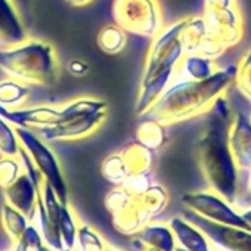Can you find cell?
<instances>
[{"label": "cell", "mask_w": 251, "mask_h": 251, "mask_svg": "<svg viewBox=\"0 0 251 251\" xmlns=\"http://www.w3.org/2000/svg\"><path fill=\"white\" fill-rule=\"evenodd\" d=\"M207 114L204 129L195 142L198 166L208 188L236 205L239 202L241 172L229 148L232 115L225 95L216 100Z\"/></svg>", "instance_id": "obj_1"}, {"label": "cell", "mask_w": 251, "mask_h": 251, "mask_svg": "<svg viewBox=\"0 0 251 251\" xmlns=\"http://www.w3.org/2000/svg\"><path fill=\"white\" fill-rule=\"evenodd\" d=\"M236 65L222 68L205 80L179 78L172 81L167 90L144 115L166 126L191 120L211 109L216 100L226 93L235 80Z\"/></svg>", "instance_id": "obj_2"}, {"label": "cell", "mask_w": 251, "mask_h": 251, "mask_svg": "<svg viewBox=\"0 0 251 251\" xmlns=\"http://www.w3.org/2000/svg\"><path fill=\"white\" fill-rule=\"evenodd\" d=\"M0 70L27 86L50 87L59 74L53 46L45 40L25 39L12 46H0Z\"/></svg>", "instance_id": "obj_3"}, {"label": "cell", "mask_w": 251, "mask_h": 251, "mask_svg": "<svg viewBox=\"0 0 251 251\" xmlns=\"http://www.w3.org/2000/svg\"><path fill=\"white\" fill-rule=\"evenodd\" d=\"M112 17L124 31L152 39L164 27L158 0H114Z\"/></svg>", "instance_id": "obj_4"}, {"label": "cell", "mask_w": 251, "mask_h": 251, "mask_svg": "<svg viewBox=\"0 0 251 251\" xmlns=\"http://www.w3.org/2000/svg\"><path fill=\"white\" fill-rule=\"evenodd\" d=\"M21 147L28 152L31 157L36 169L40 172L42 177L53 188L61 202H68V185L65 182V176L61 167V163L56 157V154L52 151V148L48 145L46 141H43L39 133H36L33 129L25 127H15Z\"/></svg>", "instance_id": "obj_5"}, {"label": "cell", "mask_w": 251, "mask_h": 251, "mask_svg": "<svg viewBox=\"0 0 251 251\" xmlns=\"http://www.w3.org/2000/svg\"><path fill=\"white\" fill-rule=\"evenodd\" d=\"M186 24V18H182L176 23L164 25L150 45L142 78H148L161 70L176 68L182 58L185 56V48L180 40V33Z\"/></svg>", "instance_id": "obj_6"}, {"label": "cell", "mask_w": 251, "mask_h": 251, "mask_svg": "<svg viewBox=\"0 0 251 251\" xmlns=\"http://www.w3.org/2000/svg\"><path fill=\"white\" fill-rule=\"evenodd\" d=\"M182 204L192 213L210 222L251 230V226L242 217L241 211L211 189L188 192L182 195Z\"/></svg>", "instance_id": "obj_7"}, {"label": "cell", "mask_w": 251, "mask_h": 251, "mask_svg": "<svg viewBox=\"0 0 251 251\" xmlns=\"http://www.w3.org/2000/svg\"><path fill=\"white\" fill-rule=\"evenodd\" d=\"M108 111L75 115L67 120H61L48 127L37 130L39 136L46 142H73L84 139L93 135L106 118Z\"/></svg>", "instance_id": "obj_8"}, {"label": "cell", "mask_w": 251, "mask_h": 251, "mask_svg": "<svg viewBox=\"0 0 251 251\" xmlns=\"http://www.w3.org/2000/svg\"><path fill=\"white\" fill-rule=\"evenodd\" d=\"M183 217L200 227L214 247L225 251H251V230L210 222L188 208L183 211Z\"/></svg>", "instance_id": "obj_9"}, {"label": "cell", "mask_w": 251, "mask_h": 251, "mask_svg": "<svg viewBox=\"0 0 251 251\" xmlns=\"http://www.w3.org/2000/svg\"><path fill=\"white\" fill-rule=\"evenodd\" d=\"M204 20L208 33L226 49L236 46L244 36V23L239 6L223 9H204Z\"/></svg>", "instance_id": "obj_10"}, {"label": "cell", "mask_w": 251, "mask_h": 251, "mask_svg": "<svg viewBox=\"0 0 251 251\" xmlns=\"http://www.w3.org/2000/svg\"><path fill=\"white\" fill-rule=\"evenodd\" d=\"M229 148L241 172V177L251 170V117L238 112L232 117L229 127Z\"/></svg>", "instance_id": "obj_11"}, {"label": "cell", "mask_w": 251, "mask_h": 251, "mask_svg": "<svg viewBox=\"0 0 251 251\" xmlns=\"http://www.w3.org/2000/svg\"><path fill=\"white\" fill-rule=\"evenodd\" d=\"M114 229L127 236H135L141 232L147 225H150L154 219L142 204L139 197H130V200L126 202L120 210L111 214Z\"/></svg>", "instance_id": "obj_12"}, {"label": "cell", "mask_w": 251, "mask_h": 251, "mask_svg": "<svg viewBox=\"0 0 251 251\" xmlns=\"http://www.w3.org/2000/svg\"><path fill=\"white\" fill-rule=\"evenodd\" d=\"M15 127H25L39 130L61 121V108L53 105H37L30 108L8 109L3 115Z\"/></svg>", "instance_id": "obj_13"}, {"label": "cell", "mask_w": 251, "mask_h": 251, "mask_svg": "<svg viewBox=\"0 0 251 251\" xmlns=\"http://www.w3.org/2000/svg\"><path fill=\"white\" fill-rule=\"evenodd\" d=\"M39 191H40V185H37L25 172H23L21 176L12 185L3 189L5 202L11 204L12 207H15L30 219L37 204Z\"/></svg>", "instance_id": "obj_14"}, {"label": "cell", "mask_w": 251, "mask_h": 251, "mask_svg": "<svg viewBox=\"0 0 251 251\" xmlns=\"http://www.w3.org/2000/svg\"><path fill=\"white\" fill-rule=\"evenodd\" d=\"M175 74H176V68H166L148 78H141L139 93L135 103V111L138 115L142 117L151 109V106L167 90Z\"/></svg>", "instance_id": "obj_15"}, {"label": "cell", "mask_w": 251, "mask_h": 251, "mask_svg": "<svg viewBox=\"0 0 251 251\" xmlns=\"http://www.w3.org/2000/svg\"><path fill=\"white\" fill-rule=\"evenodd\" d=\"M27 39V31L12 0H0V46H12Z\"/></svg>", "instance_id": "obj_16"}, {"label": "cell", "mask_w": 251, "mask_h": 251, "mask_svg": "<svg viewBox=\"0 0 251 251\" xmlns=\"http://www.w3.org/2000/svg\"><path fill=\"white\" fill-rule=\"evenodd\" d=\"M169 226L172 227L176 242L179 247L189 251H210L214 245L211 241L202 233L200 227L191 223L188 219L176 216L170 219Z\"/></svg>", "instance_id": "obj_17"}, {"label": "cell", "mask_w": 251, "mask_h": 251, "mask_svg": "<svg viewBox=\"0 0 251 251\" xmlns=\"http://www.w3.org/2000/svg\"><path fill=\"white\" fill-rule=\"evenodd\" d=\"M136 245L155 247L163 251H175L177 247L175 233L169 223H150L133 236Z\"/></svg>", "instance_id": "obj_18"}, {"label": "cell", "mask_w": 251, "mask_h": 251, "mask_svg": "<svg viewBox=\"0 0 251 251\" xmlns=\"http://www.w3.org/2000/svg\"><path fill=\"white\" fill-rule=\"evenodd\" d=\"M120 154L126 163V167L129 170V176L151 173L155 163V152L147 148L145 145L139 144L138 141L126 145L120 151Z\"/></svg>", "instance_id": "obj_19"}, {"label": "cell", "mask_w": 251, "mask_h": 251, "mask_svg": "<svg viewBox=\"0 0 251 251\" xmlns=\"http://www.w3.org/2000/svg\"><path fill=\"white\" fill-rule=\"evenodd\" d=\"M217 71L216 62L211 58H207L201 53H185L182 61L177 65L176 73L180 74V78L186 80H205Z\"/></svg>", "instance_id": "obj_20"}, {"label": "cell", "mask_w": 251, "mask_h": 251, "mask_svg": "<svg viewBox=\"0 0 251 251\" xmlns=\"http://www.w3.org/2000/svg\"><path fill=\"white\" fill-rule=\"evenodd\" d=\"M135 141L145 145L147 148H150L154 152L160 151L169 142L167 126L154 118L145 117V120H142L139 123L138 129H136Z\"/></svg>", "instance_id": "obj_21"}, {"label": "cell", "mask_w": 251, "mask_h": 251, "mask_svg": "<svg viewBox=\"0 0 251 251\" xmlns=\"http://www.w3.org/2000/svg\"><path fill=\"white\" fill-rule=\"evenodd\" d=\"M207 36L208 27L204 17H186V24L180 33L185 53H200V49Z\"/></svg>", "instance_id": "obj_22"}, {"label": "cell", "mask_w": 251, "mask_h": 251, "mask_svg": "<svg viewBox=\"0 0 251 251\" xmlns=\"http://www.w3.org/2000/svg\"><path fill=\"white\" fill-rule=\"evenodd\" d=\"M30 223L31 222L28 216H25L11 204L3 202L2 208H0V225H2L5 233L9 236L12 244H15L24 235Z\"/></svg>", "instance_id": "obj_23"}, {"label": "cell", "mask_w": 251, "mask_h": 251, "mask_svg": "<svg viewBox=\"0 0 251 251\" xmlns=\"http://www.w3.org/2000/svg\"><path fill=\"white\" fill-rule=\"evenodd\" d=\"M96 42L102 52L108 55H117L123 52L127 45V31H124L117 24H106L99 30Z\"/></svg>", "instance_id": "obj_24"}, {"label": "cell", "mask_w": 251, "mask_h": 251, "mask_svg": "<svg viewBox=\"0 0 251 251\" xmlns=\"http://www.w3.org/2000/svg\"><path fill=\"white\" fill-rule=\"evenodd\" d=\"M30 96V87L18 80L6 78L0 81V105L8 109H17L24 106Z\"/></svg>", "instance_id": "obj_25"}, {"label": "cell", "mask_w": 251, "mask_h": 251, "mask_svg": "<svg viewBox=\"0 0 251 251\" xmlns=\"http://www.w3.org/2000/svg\"><path fill=\"white\" fill-rule=\"evenodd\" d=\"M81 222L78 220L75 211L70 202L64 204L59 216V235L64 244V248H74L77 241V229Z\"/></svg>", "instance_id": "obj_26"}, {"label": "cell", "mask_w": 251, "mask_h": 251, "mask_svg": "<svg viewBox=\"0 0 251 251\" xmlns=\"http://www.w3.org/2000/svg\"><path fill=\"white\" fill-rule=\"evenodd\" d=\"M21 148L15 126L0 115V157H20Z\"/></svg>", "instance_id": "obj_27"}, {"label": "cell", "mask_w": 251, "mask_h": 251, "mask_svg": "<svg viewBox=\"0 0 251 251\" xmlns=\"http://www.w3.org/2000/svg\"><path fill=\"white\" fill-rule=\"evenodd\" d=\"M100 173L103 176V179H106L109 183H112L114 186H120L129 176V170L126 167V163L118 152L109 154L100 166Z\"/></svg>", "instance_id": "obj_28"}, {"label": "cell", "mask_w": 251, "mask_h": 251, "mask_svg": "<svg viewBox=\"0 0 251 251\" xmlns=\"http://www.w3.org/2000/svg\"><path fill=\"white\" fill-rule=\"evenodd\" d=\"M108 247L103 236L90 225L80 223L77 229L75 248L78 251H103Z\"/></svg>", "instance_id": "obj_29"}, {"label": "cell", "mask_w": 251, "mask_h": 251, "mask_svg": "<svg viewBox=\"0 0 251 251\" xmlns=\"http://www.w3.org/2000/svg\"><path fill=\"white\" fill-rule=\"evenodd\" d=\"M236 89L251 100V48L242 55L239 62L236 64V73L233 80Z\"/></svg>", "instance_id": "obj_30"}, {"label": "cell", "mask_w": 251, "mask_h": 251, "mask_svg": "<svg viewBox=\"0 0 251 251\" xmlns=\"http://www.w3.org/2000/svg\"><path fill=\"white\" fill-rule=\"evenodd\" d=\"M24 172L20 157H0V188L12 185Z\"/></svg>", "instance_id": "obj_31"}, {"label": "cell", "mask_w": 251, "mask_h": 251, "mask_svg": "<svg viewBox=\"0 0 251 251\" xmlns=\"http://www.w3.org/2000/svg\"><path fill=\"white\" fill-rule=\"evenodd\" d=\"M152 183L154 182L151 179V173H144V175H130V176H127V179H126L120 186H123L130 195L136 197V195L144 194Z\"/></svg>", "instance_id": "obj_32"}, {"label": "cell", "mask_w": 251, "mask_h": 251, "mask_svg": "<svg viewBox=\"0 0 251 251\" xmlns=\"http://www.w3.org/2000/svg\"><path fill=\"white\" fill-rule=\"evenodd\" d=\"M67 68H68V73L71 75H74V77H84L90 70L89 64L84 59H80V58H73L68 62Z\"/></svg>", "instance_id": "obj_33"}, {"label": "cell", "mask_w": 251, "mask_h": 251, "mask_svg": "<svg viewBox=\"0 0 251 251\" xmlns=\"http://www.w3.org/2000/svg\"><path fill=\"white\" fill-rule=\"evenodd\" d=\"M238 6L236 0H204V9H223Z\"/></svg>", "instance_id": "obj_34"}, {"label": "cell", "mask_w": 251, "mask_h": 251, "mask_svg": "<svg viewBox=\"0 0 251 251\" xmlns=\"http://www.w3.org/2000/svg\"><path fill=\"white\" fill-rule=\"evenodd\" d=\"M65 2L70 3L71 6H86L90 2H93V0H65Z\"/></svg>", "instance_id": "obj_35"}, {"label": "cell", "mask_w": 251, "mask_h": 251, "mask_svg": "<svg viewBox=\"0 0 251 251\" xmlns=\"http://www.w3.org/2000/svg\"><path fill=\"white\" fill-rule=\"evenodd\" d=\"M247 182H245V192H247V197H248V200L251 201V170L248 172V175H247V179H245Z\"/></svg>", "instance_id": "obj_36"}, {"label": "cell", "mask_w": 251, "mask_h": 251, "mask_svg": "<svg viewBox=\"0 0 251 251\" xmlns=\"http://www.w3.org/2000/svg\"><path fill=\"white\" fill-rule=\"evenodd\" d=\"M241 214H242V217L247 220V223L251 226V205H250V207H247L245 210H242V211H241Z\"/></svg>", "instance_id": "obj_37"}, {"label": "cell", "mask_w": 251, "mask_h": 251, "mask_svg": "<svg viewBox=\"0 0 251 251\" xmlns=\"http://www.w3.org/2000/svg\"><path fill=\"white\" fill-rule=\"evenodd\" d=\"M141 248V251H163L160 248H155V247H148V245H138Z\"/></svg>", "instance_id": "obj_38"}, {"label": "cell", "mask_w": 251, "mask_h": 251, "mask_svg": "<svg viewBox=\"0 0 251 251\" xmlns=\"http://www.w3.org/2000/svg\"><path fill=\"white\" fill-rule=\"evenodd\" d=\"M33 251H55L53 248H50L49 245H46V244H42L40 247H37V248H34Z\"/></svg>", "instance_id": "obj_39"}, {"label": "cell", "mask_w": 251, "mask_h": 251, "mask_svg": "<svg viewBox=\"0 0 251 251\" xmlns=\"http://www.w3.org/2000/svg\"><path fill=\"white\" fill-rule=\"evenodd\" d=\"M103 251H120V250H117V248H114V247H109V245H108Z\"/></svg>", "instance_id": "obj_40"}, {"label": "cell", "mask_w": 251, "mask_h": 251, "mask_svg": "<svg viewBox=\"0 0 251 251\" xmlns=\"http://www.w3.org/2000/svg\"><path fill=\"white\" fill-rule=\"evenodd\" d=\"M61 251H78V250L74 247V248H64V250H61Z\"/></svg>", "instance_id": "obj_41"}, {"label": "cell", "mask_w": 251, "mask_h": 251, "mask_svg": "<svg viewBox=\"0 0 251 251\" xmlns=\"http://www.w3.org/2000/svg\"><path fill=\"white\" fill-rule=\"evenodd\" d=\"M175 251H189V250H185V248H182V247H179V245H177Z\"/></svg>", "instance_id": "obj_42"}, {"label": "cell", "mask_w": 251, "mask_h": 251, "mask_svg": "<svg viewBox=\"0 0 251 251\" xmlns=\"http://www.w3.org/2000/svg\"><path fill=\"white\" fill-rule=\"evenodd\" d=\"M210 251H225V250H222V248H219V247H213Z\"/></svg>", "instance_id": "obj_43"}]
</instances>
